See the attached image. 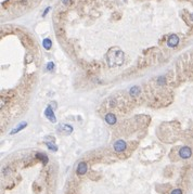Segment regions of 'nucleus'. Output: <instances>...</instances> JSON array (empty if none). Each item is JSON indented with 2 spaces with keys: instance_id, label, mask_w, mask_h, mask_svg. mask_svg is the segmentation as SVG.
<instances>
[{
  "instance_id": "1",
  "label": "nucleus",
  "mask_w": 193,
  "mask_h": 194,
  "mask_svg": "<svg viewBox=\"0 0 193 194\" xmlns=\"http://www.w3.org/2000/svg\"><path fill=\"white\" fill-rule=\"evenodd\" d=\"M124 60H125V54L118 47H113L107 51V62L110 67L120 66L124 63Z\"/></svg>"
},
{
  "instance_id": "2",
  "label": "nucleus",
  "mask_w": 193,
  "mask_h": 194,
  "mask_svg": "<svg viewBox=\"0 0 193 194\" xmlns=\"http://www.w3.org/2000/svg\"><path fill=\"white\" fill-rule=\"evenodd\" d=\"M113 148H114V151H115V152L120 153V152H124L125 150L127 149V144H126V142L124 140H117L115 141Z\"/></svg>"
},
{
  "instance_id": "3",
  "label": "nucleus",
  "mask_w": 193,
  "mask_h": 194,
  "mask_svg": "<svg viewBox=\"0 0 193 194\" xmlns=\"http://www.w3.org/2000/svg\"><path fill=\"white\" fill-rule=\"evenodd\" d=\"M192 155V151L190 149L189 146H182L180 150H179V156L183 159H188L190 158Z\"/></svg>"
},
{
  "instance_id": "4",
  "label": "nucleus",
  "mask_w": 193,
  "mask_h": 194,
  "mask_svg": "<svg viewBox=\"0 0 193 194\" xmlns=\"http://www.w3.org/2000/svg\"><path fill=\"white\" fill-rule=\"evenodd\" d=\"M178 43H179V37L177 36L176 34H172L168 37V39H167V46L170 47V48H175V47L178 46Z\"/></svg>"
},
{
  "instance_id": "5",
  "label": "nucleus",
  "mask_w": 193,
  "mask_h": 194,
  "mask_svg": "<svg viewBox=\"0 0 193 194\" xmlns=\"http://www.w3.org/2000/svg\"><path fill=\"white\" fill-rule=\"evenodd\" d=\"M45 115H46V117H47V118L51 122V123H55V122H57V118H55V115H54V112H53V110H52V108H51L50 105H48V108H46Z\"/></svg>"
},
{
  "instance_id": "6",
  "label": "nucleus",
  "mask_w": 193,
  "mask_h": 194,
  "mask_svg": "<svg viewBox=\"0 0 193 194\" xmlns=\"http://www.w3.org/2000/svg\"><path fill=\"white\" fill-rule=\"evenodd\" d=\"M58 131L62 132V133H67V135H70V133L73 132V127L67 124H60L59 125Z\"/></svg>"
},
{
  "instance_id": "7",
  "label": "nucleus",
  "mask_w": 193,
  "mask_h": 194,
  "mask_svg": "<svg viewBox=\"0 0 193 194\" xmlns=\"http://www.w3.org/2000/svg\"><path fill=\"white\" fill-rule=\"evenodd\" d=\"M87 169H88V167H87L86 163H85V162H80L77 166L76 173H77L78 176H84V175L87 173Z\"/></svg>"
},
{
  "instance_id": "8",
  "label": "nucleus",
  "mask_w": 193,
  "mask_h": 194,
  "mask_svg": "<svg viewBox=\"0 0 193 194\" xmlns=\"http://www.w3.org/2000/svg\"><path fill=\"white\" fill-rule=\"evenodd\" d=\"M105 122H107L109 125H115L116 122H117V118H116V116L114 114H112V113H109L105 115Z\"/></svg>"
},
{
  "instance_id": "9",
  "label": "nucleus",
  "mask_w": 193,
  "mask_h": 194,
  "mask_svg": "<svg viewBox=\"0 0 193 194\" xmlns=\"http://www.w3.org/2000/svg\"><path fill=\"white\" fill-rule=\"evenodd\" d=\"M27 126V123L26 122H23V123H20L19 124V126H17V128H14V129H12L11 130V132H10V135H15L17 132H19V131H21L22 129H24L25 127Z\"/></svg>"
},
{
  "instance_id": "10",
  "label": "nucleus",
  "mask_w": 193,
  "mask_h": 194,
  "mask_svg": "<svg viewBox=\"0 0 193 194\" xmlns=\"http://www.w3.org/2000/svg\"><path fill=\"white\" fill-rule=\"evenodd\" d=\"M141 92V90H140L139 87H132L131 89H130V91H129V93H130V95L131 97H138L139 95V93Z\"/></svg>"
},
{
  "instance_id": "11",
  "label": "nucleus",
  "mask_w": 193,
  "mask_h": 194,
  "mask_svg": "<svg viewBox=\"0 0 193 194\" xmlns=\"http://www.w3.org/2000/svg\"><path fill=\"white\" fill-rule=\"evenodd\" d=\"M36 157H37L38 159H41V161H42L44 165H46V164L48 163V157H47V155L44 154V153H37V154H36Z\"/></svg>"
},
{
  "instance_id": "12",
  "label": "nucleus",
  "mask_w": 193,
  "mask_h": 194,
  "mask_svg": "<svg viewBox=\"0 0 193 194\" xmlns=\"http://www.w3.org/2000/svg\"><path fill=\"white\" fill-rule=\"evenodd\" d=\"M42 46H44V48L46 50H49L51 48V46H52V41L50 40L49 38H45L44 41H42Z\"/></svg>"
},
{
  "instance_id": "13",
  "label": "nucleus",
  "mask_w": 193,
  "mask_h": 194,
  "mask_svg": "<svg viewBox=\"0 0 193 194\" xmlns=\"http://www.w3.org/2000/svg\"><path fill=\"white\" fill-rule=\"evenodd\" d=\"M45 144L47 145V148L50 150V151H53V152H57L58 151V146L53 144V142H45Z\"/></svg>"
},
{
  "instance_id": "14",
  "label": "nucleus",
  "mask_w": 193,
  "mask_h": 194,
  "mask_svg": "<svg viewBox=\"0 0 193 194\" xmlns=\"http://www.w3.org/2000/svg\"><path fill=\"white\" fill-rule=\"evenodd\" d=\"M47 70H50V72H52L54 70V63L53 62H49L47 64Z\"/></svg>"
},
{
  "instance_id": "15",
  "label": "nucleus",
  "mask_w": 193,
  "mask_h": 194,
  "mask_svg": "<svg viewBox=\"0 0 193 194\" xmlns=\"http://www.w3.org/2000/svg\"><path fill=\"white\" fill-rule=\"evenodd\" d=\"M32 61H33V57H32L30 54H27V55H26V60H25V62L29 63V62H32Z\"/></svg>"
},
{
  "instance_id": "16",
  "label": "nucleus",
  "mask_w": 193,
  "mask_h": 194,
  "mask_svg": "<svg viewBox=\"0 0 193 194\" xmlns=\"http://www.w3.org/2000/svg\"><path fill=\"white\" fill-rule=\"evenodd\" d=\"M170 194H182V191H181L180 189H175V190L172 191Z\"/></svg>"
},
{
  "instance_id": "17",
  "label": "nucleus",
  "mask_w": 193,
  "mask_h": 194,
  "mask_svg": "<svg viewBox=\"0 0 193 194\" xmlns=\"http://www.w3.org/2000/svg\"><path fill=\"white\" fill-rule=\"evenodd\" d=\"M49 10H50V8H47V9H46V10H45V12H44V14H42V15H44V17H45L46 14H47V13L49 12Z\"/></svg>"
}]
</instances>
